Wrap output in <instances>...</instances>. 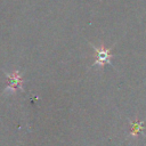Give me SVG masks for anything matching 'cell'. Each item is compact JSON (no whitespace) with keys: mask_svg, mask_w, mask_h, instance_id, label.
Instances as JSON below:
<instances>
[{"mask_svg":"<svg viewBox=\"0 0 146 146\" xmlns=\"http://www.w3.org/2000/svg\"><path fill=\"white\" fill-rule=\"evenodd\" d=\"M132 127H133V129H132V132H131V133H132L133 136L138 135V132H139L140 129H141V124H140V123H133Z\"/></svg>","mask_w":146,"mask_h":146,"instance_id":"7a4b0ae2","label":"cell"},{"mask_svg":"<svg viewBox=\"0 0 146 146\" xmlns=\"http://www.w3.org/2000/svg\"><path fill=\"white\" fill-rule=\"evenodd\" d=\"M96 51L98 52V56H97V60H96L95 65H103L105 63H110L108 49L102 48V49H96Z\"/></svg>","mask_w":146,"mask_h":146,"instance_id":"6da1fadb","label":"cell"}]
</instances>
